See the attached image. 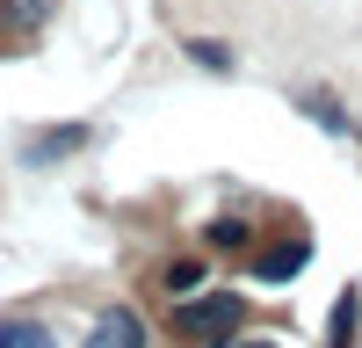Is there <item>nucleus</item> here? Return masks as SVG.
<instances>
[{
  "label": "nucleus",
  "mask_w": 362,
  "mask_h": 348,
  "mask_svg": "<svg viewBox=\"0 0 362 348\" xmlns=\"http://www.w3.org/2000/svg\"><path fill=\"white\" fill-rule=\"evenodd\" d=\"M239 312H247V305H239L232 290L181 298V305H174V334L189 341V348H225V341H232V327H239Z\"/></svg>",
  "instance_id": "nucleus-1"
},
{
  "label": "nucleus",
  "mask_w": 362,
  "mask_h": 348,
  "mask_svg": "<svg viewBox=\"0 0 362 348\" xmlns=\"http://www.w3.org/2000/svg\"><path fill=\"white\" fill-rule=\"evenodd\" d=\"M87 348H145V319L131 305H109L95 319V334H87Z\"/></svg>",
  "instance_id": "nucleus-2"
},
{
  "label": "nucleus",
  "mask_w": 362,
  "mask_h": 348,
  "mask_svg": "<svg viewBox=\"0 0 362 348\" xmlns=\"http://www.w3.org/2000/svg\"><path fill=\"white\" fill-rule=\"evenodd\" d=\"M305 261H312V240H305V232H297V240L268 247V254L254 261V276H261V283H283V276H297V269H305Z\"/></svg>",
  "instance_id": "nucleus-3"
},
{
  "label": "nucleus",
  "mask_w": 362,
  "mask_h": 348,
  "mask_svg": "<svg viewBox=\"0 0 362 348\" xmlns=\"http://www.w3.org/2000/svg\"><path fill=\"white\" fill-rule=\"evenodd\" d=\"M0 348H58L51 327H37V319H0Z\"/></svg>",
  "instance_id": "nucleus-4"
},
{
  "label": "nucleus",
  "mask_w": 362,
  "mask_h": 348,
  "mask_svg": "<svg viewBox=\"0 0 362 348\" xmlns=\"http://www.w3.org/2000/svg\"><path fill=\"white\" fill-rule=\"evenodd\" d=\"M203 290V261H174L167 269V298H196Z\"/></svg>",
  "instance_id": "nucleus-5"
},
{
  "label": "nucleus",
  "mask_w": 362,
  "mask_h": 348,
  "mask_svg": "<svg viewBox=\"0 0 362 348\" xmlns=\"http://www.w3.org/2000/svg\"><path fill=\"white\" fill-rule=\"evenodd\" d=\"M80 138H87L80 124H73V131H44L37 145H29V160H58V153H73V145H80Z\"/></svg>",
  "instance_id": "nucleus-6"
},
{
  "label": "nucleus",
  "mask_w": 362,
  "mask_h": 348,
  "mask_svg": "<svg viewBox=\"0 0 362 348\" xmlns=\"http://www.w3.org/2000/svg\"><path fill=\"white\" fill-rule=\"evenodd\" d=\"M247 240H254V232L239 225V218H218V225H210V247H247Z\"/></svg>",
  "instance_id": "nucleus-7"
},
{
  "label": "nucleus",
  "mask_w": 362,
  "mask_h": 348,
  "mask_svg": "<svg viewBox=\"0 0 362 348\" xmlns=\"http://www.w3.org/2000/svg\"><path fill=\"white\" fill-rule=\"evenodd\" d=\"M305 109H312V116H319V124H326V131H348V116H341V109H334V102H326V95H305Z\"/></svg>",
  "instance_id": "nucleus-8"
},
{
  "label": "nucleus",
  "mask_w": 362,
  "mask_h": 348,
  "mask_svg": "<svg viewBox=\"0 0 362 348\" xmlns=\"http://www.w3.org/2000/svg\"><path fill=\"white\" fill-rule=\"evenodd\" d=\"M348 327H355V290L334 305V348H348Z\"/></svg>",
  "instance_id": "nucleus-9"
},
{
  "label": "nucleus",
  "mask_w": 362,
  "mask_h": 348,
  "mask_svg": "<svg viewBox=\"0 0 362 348\" xmlns=\"http://www.w3.org/2000/svg\"><path fill=\"white\" fill-rule=\"evenodd\" d=\"M189 58H196V66H210V73H225V66H232L225 44H189Z\"/></svg>",
  "instance_id": "nucleus-10"
},
{
  "label": "nucleus",
  "mask_w": 362,
  "mask_h": 348,
  "mask_svg": "<svg viewBox=\"0 0 362 348\" xmlns=\"http://www.w3.org/2000/svg\"><path fill=\"white\" fill-rule=\"evenodd\" d=\"M225 348H276V341H225Z\"/></svg>",
  "instance_id": "nucleus-11"
}]
</instances>
